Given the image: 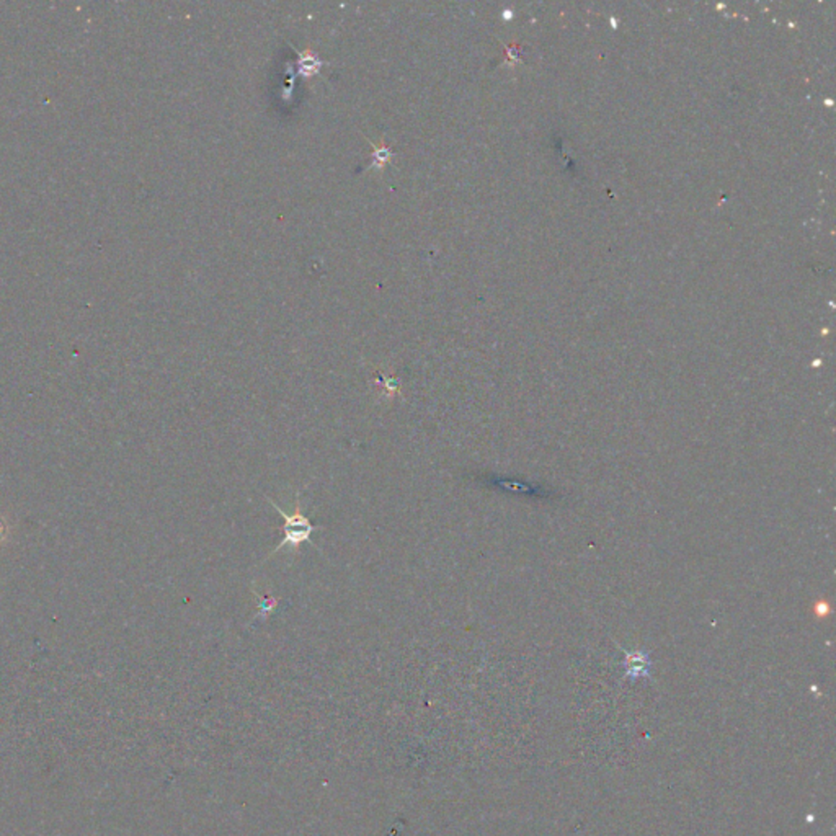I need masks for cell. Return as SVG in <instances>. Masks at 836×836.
I'll list each match as a JSON object with an SVG mask.
<instances>
[{
	"mask_svg": "<svg viewBox=\"0 0 836 836\" xmlns=\"http://www.w3.org/2000/svg\"><path fill=\"white\" fill-rule=\"evenodd\" d=\"M317 529H324V526H314V528H287L283 529V533H285V538L281 539V542L278 544V546L269 552V555L265 557V560H268L269 557H272L275 552H278L281 549V547L289 546L291 549H293L296 554H299L300 551V544L303 542H311V534L314 531ZM263 560V562H265Z\"/></svg>",
	"mask_w": 836,
	"mask_h": 836,
	"instance_id": "cell-1",
	"label": "cell"
},
{
	"mask_svg": "<svg viewBox=\"0 0 836 836\" xmlns=\"http://www.w3.org/2000/svg\"><path fill=\"white\" fill-rule=\"evenodd\" d=\"M299 495H300V492H299V490H298V492H296V507H294V513H291V515H289V513H286L285 510H281V508L278 507L276 503L273 502L272 498H268V497H267L268 502L272 503V507L275 508V510H276V511L280 513V515H281V518L285 520V526H283V529H287V528H314V526H316V524H312L311 521H309L307 516H304V515H303V511H300Z\"/></svg>",
	"mask_w": 836,
	"mask_h": 836,
	"instance_id": "cell-2",
	"label": "cell"
},
{
	"mask_svg": "<svg viewBox=\"0 0 836 836\" xmlns=\"http://www.w3.org/2000/svg\"><path fill=\"white\" fill-rule=\"evenodd\" d=\"M368 143L371 145V162L369 165L366 167V169H378V172H381L384 167L387 165L389 162H391V159L394 157V150L391 145H387L384 143V139L381 141V144H374L371 143L368 139Z\"/></svg>",
	"mask_w": 836,
	"mask_h": 836,
	"instance_id": "cell-3",
	"label": "cell"
},
{
	"mask_svg": "<svg viewBox=\"0 0 836 836\" xmlns=\"http://www.w3.org/2000/svg\"><path fill=\"white\" fill-rule=\"evenodd\" d=\"M298 56H299V72L303 74L304 77L311 79L316 74H318V70H320V68H322V61L318 59V57L314 54L311 50L298 52Z\"/></svg>",
	"mask_w": 836,
	"mask_h": 836,
	"instance_id": "cell-4",
	"label": "cell"
},
{
	"mask_svg": "<svg viewBox=\"0 0 836 836\" xmlns=\"http://www.w3.org/2000/svg\"><path fill=\"white\" fill-rule=\"evenodd\" d=\"M374 386L378 387L379 397H383V399H386V397L387 399H394L400 391V381L397 378H392V376L378 374L376 376Z\"/></svg>",
	"mask_w": 836,
	"mask_h": 836,
	"instance_id": "cell-5",
	"label": "cell"
},
{
	"mask_svg": "<svg viewBox=\"0 0 836 836\" xmlns=\"http://www.w3.org/2000/svg\"><path fill=\"white\" fill-rule=\"evenodd\" d=\"M255 596L260 601V609H258V613H256L255 616H254V621H255V619H260V618L268 619L269 616H272L273 613L276 611L278 604L281 603V598H276V596L269 595V593H268V595L262 596V598H260V596L256 595V593H255Z\"/></svg>",
	"mask_w": 836,
	"mask_h": 836,
	"instance_id": "cell-6",
	"label": "cell"
}]
</instances>
